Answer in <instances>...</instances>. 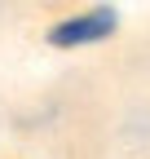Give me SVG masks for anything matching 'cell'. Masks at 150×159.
<instances>
[{
    "instance_id": "6da1fadb",
    "label": "cell",
    "mask_w": 150,
    "mask_h": 159,
    "mask_svg": "<svg viewBox=\"0 0 150 159\" xmlns=\"http://www.w3.org/2000/svg\"><path fill=\"white\" fill-rule=\"evenodd\" d=\"M119 22V13L102 5V9H88V13H75L66 18V22H58L49 31V44H58V49H75V44H93V40H106L110 31H115Z\"/></svg>"
}]
</instances>
